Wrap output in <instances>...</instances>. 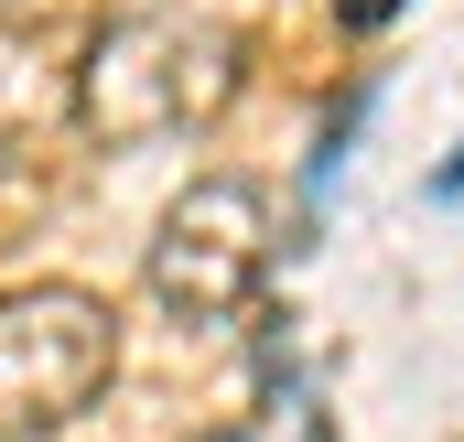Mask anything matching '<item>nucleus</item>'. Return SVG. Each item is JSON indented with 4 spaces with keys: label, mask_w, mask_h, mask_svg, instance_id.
<instances>
[{
    "label": "nucleus",
    "mask_w": 464,
    "mask_h": 442,
    "mask_svg": "<svg viewBox=\"0 0 464 442\" xmlns=\"http://www.w3.org/2000/svg\"><path fill=\"white\" fill-rule=\"evenodd\" d=\"M237 33L227 22H195V11H119L87 33L76 54V87L65 109L98 151H130V140H162V130H206V119L237 98Z\"/></svg>",
    "instance_id": "f257e3e1"
},
{
    "label": "nucleus",
    "mask_w": 464,
    "mask_h": 442,
    "mask_svg": "<svg viewBox=\"0 0 464 442\" xmlns=\"http://www.w3.org/2000/svg\"><path fill=\"white\" fill-rule=\"evenodd\" d=\"M389 11H400V0H346V22H356V33H378Z\"/></svg>",
    "instance_id": "39448f33"
},
{
    "label": "nucleus",
    "mask_w": 464,
    "mask_h": 442,
    "mask_svg": "<svg viewBox=\"0 0 464 442\" xmlns=\"http://www.w3.org/2000/svg\"><path fill=\"white\" fill-rule=\"evenodd\" d=\"M432 195H443V206H464V151L443 162V173H432Z\"/></svg>",
    "instance_id": "423d86ee"
},
{
    "label": "nucleus",
    "mask_w": 464,
    "mask_h": 442,
    "mask_svg": "<svg viewBox=\"0 0 464 442\" xmlns=\"http://www.w3.org/2000/svg\"><path fill=\"white\" fill-rule=\"evenodd\" d=\"M119 367V324L76 281H22L0 292V442H54L98 410Z\"/></svg>",
    "instance_id": "7ed1b4c3"
},
{
    "label": "nucleus",
    "mask_w": 464,
    "mask_h": 442,
    "mask_svg": "<svg viewBox=\"0 0 464 442\" xmlns=\"http://www.w3.org/2000/svg\"><path fill=\"white\" fill-rule=\"evenodd\" d=\"M270 259H281V195H270L259 173H195V184L162 206V226H151L140 281H151L162 313L217 324V313H237V303L270 281Z\"/></svg>",
    "instance_id": "f03ea898"
},
{
    "label": "nucleus",
    "mask_w": 464,
    "mask_h": 442,
    "mask_svg": "<svg viewBox=\"0 0 464 442\" xmlns=\"http://www.w3.org/2000/svg\"><path fill=\"white\" fill-rule=\"evenodd\" d=\"M76 11H98V0H0V22H22V33H54V22H76Z\"/></svg>",
    "instance_id": "20e7f679"
}]
</instances>
